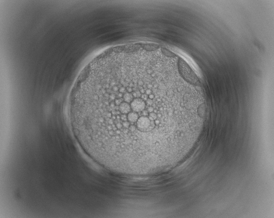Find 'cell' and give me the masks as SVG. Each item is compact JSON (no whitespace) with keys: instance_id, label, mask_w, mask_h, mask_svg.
I'll list each match as a JSON object with an SVG mask.
<instances>
[{"instance_id":"obj_1","label":"cell","mask_w":274,"mask_h":218,"mask_svg":"<svg viewBox=\"0 0 274 218\" xmlns=\"http://www.w3.org/2000/svg\"><path fill=\"white\" fill-rule=\"evenodd\" d=\"M147 100H144L141 98V96L136 98L134 97L133 100L130 103H129L131 107V112H134L138 113H142L144 109H148V107L152 106H150L148 104ZM153 106L158 107V105H154Z\"/></svg>"},{"instance_id":"obj_2","label":"cell","mask_w":274,"mask_h":218,"mask_svg":"<svg viewBox=\"0 0 274 218\" xmlns=\"http://www.w3.org/2000/svg\"><path fill=\"white\" fill-rule=\"evenodd\" d=\"M149 116H151V117H152V118L155 120L158 118V117H157V114L155 113L154 112L151 113H150Z\"/></svg>"}]
</instances>
